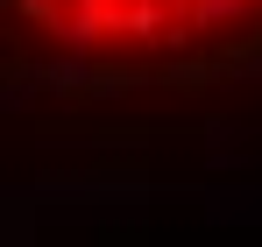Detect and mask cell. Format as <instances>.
<instances>
[{
	"label": "cell",
	"instance_id": "obj_1",
	"mask_svg": "<svg viewBox=\"0 0 262 247\" xmlns=\"http://www.w3.org/2000/svg\"><path fill=\"white\" fill-rule=\"evenodd\" d=\"M262 42V0H0V57L78 78H149Z\"/></svg>",
	"mask_w": 262,
	"mask_h": 247
}]
</instances>
